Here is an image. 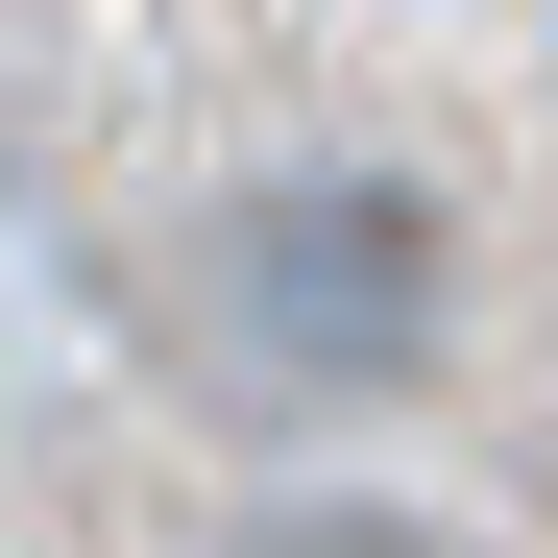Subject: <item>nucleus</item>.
<instances>
[{"instance_id":"nucleus-1","label":"nucleus","mask_w":558,"mask_h":558,"mask_svg":"<svg viewBox=\"0 0 558 558\" xmlns=\"http://www.w3.org/2000/svg\"><path fill=\"white\" fill-rule=\"evenodd\" d=\"M437 292H461V243H437L413 170H267V195L219 219V340L267 364V389H413Z\"/></svg>"},{"instance_id":"nucleus-2","label":"nucleus","mask_w":558,"mask_h":558,"mask_svg":"<svg viewBox=\"0 0 558 558\" xmlns=\"http://www.w3.org/2000/svg\"><path fill=\"white\" fill-rule=\"evenodd\" d=\"M219 558H486V534H437V510H389V486H316V510H243Z\"/></svg>"}]
</instances>
